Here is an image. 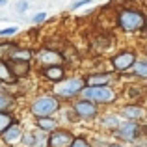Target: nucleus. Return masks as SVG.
I'll list each match as a JSON object with an SVG mask.
<instances>
[{
  "instance_id": "dca6fc26",
  "label": "nucleus",
  "mask_w": 147,
  "mask_h": 147,
  "mask_svg": "<svg viewBox=\"0 0 147 147\" xmlns=\"http://www.w3.org/2000/svg\"><path fill=\"white\" fill-rule=\"evenodd\" d=\"M36 127L41 130V132H54V130L58 129V121L50 115V117H39L36 119Z\"/></svg>"
},
{
  "instance_id": "20e7f679",
  "label": "nucleus",
  "mask_w": 147,
  "mask_h": 147,
  "mask_svg": "<svg viewBox=\"0 0 147 147\" xmlns=\"http://www.w3.org/2000/svg\"><path fill=\"white\" fill-rule=\"evenodd\" d=\"M80 95H82V99L91 100V102H95V104H110L112 100L115 99V91L108 86H100V88L86 86Z\"/></svg>"
},
{
  "instance_id": "0eeeda50",
  "label": "nucleus",
  "mask_w": 147,
  "mask_h": 147,
  "mask_svg": "<svg viewBox=\"0 0 147 147\" xmlns=\"http://www.w3.org/2000/svg\"><path fill=\"white\" fill-rule=\"evenodd\" d=\"M136 63V52L134 50H123V52L115 54L112 58V67L117 73H125L127 69H130Z\"/></svg>"
},
{
  "instance_id": "f8f14e48",
  "label": "nucleus",
  "mask_w": 147,
  "mask_h": 147,
  "mask_svg": "<svg viewBox=\"0 0 147 147\" xmlns=\"http://www.w3.org/2000/svg\"><path fill=\"white\" fill-rule=\"evenodd\" d=\"M112 80V73H93L86 78V86L90 88H100L108 86V82Z\"/></svg>"
},
{
  "instance_id": "412c9836",
  "label": "nucleus",
  "mask_w": 147,
  "mask_h": 147,
  "mask_svg": "<svg viewBox=\"0 0 147 147\" xmlns=\"http://www.w3.org/2000/svg\"><path fill=\"white\" fill-rule=\"evenodd\" d=\"M22 145L24 147H36L37 145V134L34 132V130L24 132V136H22Z\"/></svg>"
},
{
  "instance_id": "b1692460",
  "label": "nucleus",
  "mask_w": 147,
  "mask_h": 147,
  "mask_svg": "<svg viewBox=\"0 0 147 147\" xmlns=\"http://www.w3.org/2000/svg\"><path fill=\"white\" fill-rule=\"evenodd\" d=\"M19 28L17 26H7V28H2L0 30V37H6V36H13V34H17Z\"/></svg>"
},
{
  "instance_id": "2eb2a0df",
  "label": "nucleus",
  "mask_w": 147,
  "mask_h": 147,
  "mask_svg": "<svg viewBox=\"0 0 147 147\" xmlns=\"http://www.w3.org/2000/svg\"><path fill=\"white\" fill-rule=\"evenodd\" d=\"M34 50L32 49H26V47H17L11 52V58H9V61H32L34 60Z\"/></svg>"
},
{
  "instance_id": "aec40b11",
  "label": "nucleus",
  "mask_w": 147,
  "mask_h": 147,
  "mask_svg": "<svg viewBox=\"0 0 147 147\" xmlns=\"http://www.w3.org/2000/svg\"><path fill=\"white\" fill-rule=\"evenodd\" d=\"M15 123V115L11 112H0V136Z\"/></svg>"
},
{
  "instance_id": "c756f323",
  "label": "nucleus",
  "mask_w": 147,
  "mask_h": 147,
  "mask_svg": "<svg viewBox=\"0 0 147 147\" xmlns=\"http://www.w3.org/2000/svg\"><path fill=\"white\" fill-rule=\"evenodd\" d=\"M145 28H147V26H145Z\"/></svg>"
},
{
  "instance_id": "4468645a",
  "label": "nucleus",
  "mask_w": 147,
  "mask_h": 147,
  "mask_svg": "<svg viewBox=\"0 0 147 147\" xmlns=\"http://www.w3.org/2000/svg\"><path fill=\"white\" fill-rule=\"evenodd\" d=\"M121 114L125 115L129 121H138V119L145 117V110L142 106H136V104H129V106L121 108Z\"/></svg>"
},
{
  "instance_id": "7ed1b4c3",
  "label": "nucleus",
  "mask_w": 147,
  "mask_h": 147,
  "mask_svg": "<svg viewBox=\"0 0 147 147\" xmlns=\"http://www.w3.org/2000/svg\"><path fill=\"white\" fill-rule=\"evenodd\" d=\"M84 88H86V78L71 76V78H63L61 82H58L54 86V95L58 99H71V97H76L78 93H82Z\"/></svg>"
},
{
  "instance_id": "5701e85b",
  "label": "nucleus",
  "mask_w": 147,
  "mask_h": 147,
  "mask_svg": "<svg viewBox=\"0 0 147 147\" xmlns=\"http://www.w3.org/2000/svg\"><path fill=\"white\" fill-rule=\"evenodd\" d=\"M71 147H91V144L86 140V138H82V136H76Z\"/></svg>"
},
{
  "instance_id": "f03ea898",
  "label": "nucleus",
  "mask_w": 147,
  "mask_h": 147,
  "mask_svg": "<svg viewBox=\"0 0 147 147\" xmlns=\"http://www.w3.org/2000/svg\"><path fill=\"white\" fill-rule=\"evenodd\" d=\"M61 106V100L56 97L54 93H43V95H37L36 99L32 100L30 104V112L36 119L39 117H50L52 114H56Z\"/></svg>"
},
{
  "instance_id": "a211bd4d",
  "label": "nucleus",
  "mask_w": 147,
  "mask_h": 147,
  "mask_svg": "<svg viewBox=\"0 0 147 147\" xmlns=\"http://www.w3.org/2000/svg\"><path fill=\"white\" fill-rule=\"evenodd\" d=\"M19 45L13 41H0V61H9L11 52L17 49Z\"/></svg>"
},
{
  "instance_id": "9d476101",
  "label": "nucleus",
  "mask_w": 147,
  "mask_h": 147,
  "mask_svg": "<svg viewBox=\"0 0 147 147\" xmlns=\"http://www.w3.org/2000/svg\"><path fill=\"white\" fill-rule=\"evenodd\" d=\"M22 136H24L22 125H21L19 121H15L13 125H11L9 129H7L0 138H2V142H4L6 145H9V147H11V145H17L19 142H22Z\"/></svg>"
},
{
  "instance_id": "393cba45",
  "label": "nucleus",
  "mask_w": 147,
  "mask_h": 147,
  "mask_svg": "<svg viewBox=\"0 0 147 147\" xmlns=\"http://www.w3.org/2000/svg\"><path fill=\"white\" fill-rule=\"evenodd\" d=\"M45 19H47V13H45V11H41V13L34 15V22H36V24H39V22H43Z\"/></svg>"
},
{
  "instance_id": "1a4fd4ad",
  "label": "nucleus",
  "mask_w": 147,
  "mask_h": 147,
  "mask_svg": "<svg viewBox=\"0 0 147 147\" xmlns=\"http://www.w3.org/2000/svg\"><path fill=\"white\" fill-rule=\"evenodd\" d=\"M34 58H37V61H39L43 67H49V65H61L63 63V56H61L60 52H56V50H52V49H41Z\"/></svg>"
},
{
  "instance_id": "f3484780",
  "label": "nucleus",
  "mask_w": 147,
  "mask_h": 147,
  "mask_svg": "<svg viewBox=\"0 0 147 147\" xmlns=\"http://www.w3.org/2000/svg\"><path fill=\"white\" fill-rule=\"evenodd\" d=\"M0 82H4V84H17L19 82L13 76V73H11L9 61H0Z\"/></svg>"
},
{
  "instance_id": "9b49d317",
  "label": "nucleus",
  "mask_w": 147,
  "mask_h": 147,
  "mask_svg": "<svg viewBox=\"0 0 147 147\" xmlns=\"http://www.w3.org/2000/svg\"><path fill=\"white\" fill-rule=\"evenodd\" d=\"M41 75L50 82L58 84L65 78V69L63 65H49V67H41Z\"/></svg>"
},
{
  "instance_id": "cd10ccee",
  "label": "nucleus",
  "mask_w": 147,
  "mask_h": 147,
  "mask_svg": "<svg viewBox=\"0 0 147 147\" xmlns=\"http://www.w3.org/2000/svg\"><path fill=\"white\" fill-rule=\"evenodd\" d=\"M7 2V0H0V6H2V4H6Z\"/></svg>"
},
{
  "instance_id": "4be33fe9",
  "label": "nucleus",
  "mask_w": 147,
  "mask_h": 147,
  "mask_svg": "<svg viewBox=\"0 0 147 147\" xmlns=\"http://www.w3.org/2000/svg\"><path fill=\"white\" fill-rule=\"evenodd\" d=\"M132 73L136 76L145 78V76H147V63H145V61H136V63L132 65Z\"/></svg>"
},
{
  "instance_id": "a878e982",
  "label": "nucleus",
  "mask_w": 147,
  "mask_h": 147,
  "mask_svg": "<svg viewBox=\"0 0 147 147\" xmlns=\"http://www.w3.org/2000/svg\"><path fill=\"white\" fill-rule=\"evenodd\" d=\"M17 9L21 11V13H24V11L28 9V2H26V0H21V2L17 4Z\"/></svg>"
},
{
  "instance_id": "6e6552de",
  "label": "nucleus",
  "mask_w": 147,
  "mask_h": 147,
  "mask_svg": "<svg viewBox=\"0 0 147 147\" xmlns=\"http://www.w3.org/2000/svg\"><path fill=\"white\" fill-rule=\"evenodd\" d=\"M73 112H75L80 119H93L95 115L99 114L97 104L91 102V100H86V99L76 100V102L73 104Z\"/></svg>"
},
{
  "instance_id": "39448f33",
  "label": "nucleus",
  "mask_w": 147,
  "mask_h": 147,
  "mask_svg": "<svg viewBox=\"0 0 147 147\" xmlns=\"http://www.w3.org/2000/svg\"><path fill=\"white\" fill-rule=\"evenodd\" d=\"M75 134L67 129H56L54 132L49 134L47 138V147H71L75 142Z\"/></svg>"
},
{
  "instance_id": "6ab92c4d",
  "label": "nucleus",
  "mask_w": 147,
  "mask_h": 147,
  "mask_svg": "<svg viewBox=\"0 0 147 147\" xmlns=\"http://www.w3.org/2000/svg\"><path fill=\"white\" fill-rule=\"evenodd\" d=\"M15 106V97L7 91H0V112H11Z\"/></svg>"
},
{
  "instance_id": "bb28decb",
  "label": "nucleus",
  "mask_w": 147,
  "mask_h": 147,
  "mask_svg": "<svg viewBox=\"0 0 147 147\" xmlns=\"http://www.w3.org/2000/svg\"><path fill=\"white\" fill-rule=\"evenodd\" d=\"M106 147H123L121 144H110V145H106Z\"/></svg>"
},
{
  "instance_id": "ddd939ff",
  "label": "nucleus",
  "mask_w": 147,
  "mask_h": 147,
  "mask_svg": "<svg viewBox=\"0 0 147 147\" xmlns=\"http://www.w3.org/2000/svg\"><path fill=\"white\" fill-rule=\"evenodd\" d=\"M9 67H11V73H13V76L17 80L26 78L30 75V71H32V65L28 61H9Z\"/></svg>"
},
{
  "instance_id": "c85d7f7f",
  "label": "nucleus",
  "mask_w": 147,
  "mask_h": 147,
  "mask_svg": "<svg viewBox=\"0 0 147 147\" xmlns=\"http://www.w3.org/2000/svg\"><path fill=\"white\" fill-rule=\"evenodd\" d=\"M145 63H147V60H145Z\"/></svg>"
},
{
  "instance_id": "f257e3e1",
  "label": "nucleus",
  "mask_w": 147,
  "mask_h": 147,
  "mask_svg": "<svg viewBox=\"0 0 147 147\" xmlns=\"http://www.w3.org/2000/svg\"><path fill=\"white\" fill-rule=\"evenodd\" d=\"M117 26L123 32H138L147 26V15L136 7H123L117 13Z\"/></svg>"
},
{
  "instance_id": "423d86ee",
  "label": "nucleus",
  "mask_w": 147,
  "mask_h": 147,
  "mask_svg": "<svg viewBox=\"0 0 147 147\" xmlns=\"http://www.w3.org/2000/svg\"><path fill=\"white\" fill-rule=\"evenodd\" d=\"M115 134H117V138H121V140H125V142H132L142 134V127H140L138 121H129V119H127L121 125H117Z\"/></svg>"
}]
</instances>
